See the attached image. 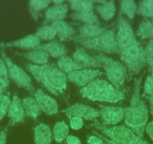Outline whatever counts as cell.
<instances>
[{"mask_svg": "<svg viewBox=\"0 0 153 144\" xmlns=\"http://www.w3.org/2000/svg\"><path fill=\"white\" fill-rule=\"evenodd\" d=\"M83 98L92 101L118 103L125 98L124 92L105 80L96 78L80 90Z\"/></svg>", "mask_w": 153, "mask_h": 144, "instance_id": "cell-3", "label": "cell"}, {"mask_svg": "<svg viewBox=\"0 0 153 144\" xmlns=\"http://www.w3.org/2000/svg\"><path fill=\"white\" fill-rule=\"evenodd\" d=\"M152 78H153V68H152Z\"/></svg>", "mask_w": 153, "mask_h": 144, "instance_id": "cell-46", "label": "cell"}, {"mask_svg": "<svg viewBox=\"0 0 153 144\" xmlns=\"http://www.w3.org/2000/svg\"><path fill=\"white\" fill-rule=\"evenodd\" d=\"M71 9L74 12H88L92 11L95 8L94 1H86V0H74L69 1Z\"/></svg>", "mask_w": 153, "mask_h": 144, "instance_id": "cell-28", "label": "cell"}, {"mask_svg": "<svg viewBox=\"0 0 153 144\" xmlns=\"http://www.w3.org/2000/svg\"><path fill=\"white\" fill-rule=\"evenodd\" d=\"M87 144H106L105 142L101 138L98 137L96 135H91L88 137Z\"/></svg>", "mask_w": 153, "mask_h": 144, "instance_id": "cell-39", "label": "cell"}, {"mask_svg": "<svg viewBox=\"0 0 153 144\" xmlns=\"http://www.w3.org/2000/svg\"><path fill=\"white\" fill-rule=\"evenodd\" d=\"M41 45V39L35 34L26 35L22 39L11 41L6 43H1L0 46L8 48H20L24 50H35Z\"/></svg>", "mask_w": 153, "mask_h": 144, "instance_id": "cell-15", "label": "cell"}, {"mask_svg": "<svg viewBox=\"0 0 153 144\" xmlns=\"http://www.w3.org/2000/svg\"><path fill=\"white\" fill-rule=\"evenodd\" d=\"M68 118L79 117L87 121H95L100 117L99 111L86 104L76 103L62 111Z\"/></svg>", "mask_w": 153, "mask_h": 144, "instance_id": "cell-11", "label": "cell"}, {"mask_svg": "<svg viewBox=\"0 0 153 144\" xmlns=\"http://www.w3.org/2000/svg\"><path fill=\"white\" fill-rule=\"evenodd\" d=\"M153 94V78L152 75L147 76L144 83L143 95H146L147 98Z\"/></svg>", "mask_w": 153, "mask_h": 144, "instance_id": "cell-37", "label": "cell"}, {"mask_svg": "<svg viewBox=\"0 0 153 144\" xmlns=\"http://www.w3.org/2000/svg\"><path fill=\"white\" fill-rule=\"evenodd\" d=\"M57 66L62 71H63L65 74H69V73H71L75 71L83 69L75 62L73 58L67 55L59 59L58 62H57Z\"/></svg>", "mask_w": 153, "mask_h": 144, "instance_id": "cell-25", "label": "cell"}, {"mask_svg": "<svg viewBox=\"0 0 153 144\" xmlns=\"http://www.w3.org/2000/svg\"><path fill=\"white\" fill-rule=\"evenodd\" d=\"M99 114L103 125H116L124 120L127 107L99 104Z\"/></svg>", "mask_w": 153, "mask_h": 144, "instance_id": "cell-10", "label": "cell"}, {"mask_svg": "<svg viewBox=\"0 0 153 144\" xmlns=\"http://www.w3.org/2000/svg\"><path fill=\"white\" fill-rule=\"evenodd\" d=\"M137 14L144 18L151 19L153 14V0H144L140 2Z\"/></svg>", "mask_w": 153, "mask_h": 144, "instance_id": "cell-33", "label": "cell"}, {"mask_svg": "<svg viewBox=\"0 0 153 144\" xmlns=\"http://www.w3.org/2000/svg\"><path fill=\"white\" fill-rule=\"evenodd\" d=\"M1 56L6 63L9 79L14 81L17 86L23 88L29 92L31 95H34L36 90L34 87L30 76L20 66L15 64L3 51L1 52Z\"/></svg>", "mask_w": 153, "mask_h": 144, "instance_id": "cell-8", "label": "cell"}, {"mask_svg": "<svg viewBox=\"0 0 153 144\" xmlns=\"http://www.w3.org/2000/svg\"><path fill=\"white\" fill-rule=\"evenodd\" d=\"M70 120V126L73 130H80L83 127V120L79 117H71Z\"/></svg>", "mask_w": 153, "mask_h": 144, "instance_id": "cell-38", "label": "cell"}, {"mask_svg": "<svg viewBox=\"0 0 153 144\" xmlns=\"http://www.w3.org/2000/svg\"><path fill=\"white\" fill-rule=\"evenodd\" d=\"M150 20H151L152 21H153V14H152V17H151V19H150Z\"/></svg>", "mask_w": 153, "mask_h": 144, "instance_id": "cell-47", "label": "cell"}, {"mask_svg": "<svg viewBox=\"0 0 153 144\" xmlns=\"http://www.w3.org/2000/svg\"><path fill=\"white\" fill-rule=\"evenodd\" d=\"M35 35L41 40L52 42L53 39L56 36V32L51 25H43L37 29Z\"/></svg>", "mask_w": 153, "mask_h": 144, "instance_id": "cell-32", "label": "cell"}, {"mask_svg": "<svg viewBox=\"0 0 153 144\" xmlns=\"http://www.w3.org/2000/svg\"><path fill=\"white\" fill-rule=\"evenodd\" d=\"M72 40L81 45L85 49L104 53H120L116 33L113 29H107L102 34L93 39H81L74 38Z\"/></svg>", "mask_w": 153, "mask_h": 144, "instance_id": "cell-5", "label": "cell"}, {"mask_svg": "<svg viewBox=\"0 0 153 144\" xmlns=\"http://www.w3.org/2000/svg\"><path fill=\"white\" fill-rule=\"evenodd\" d=\"M152 39H153V29H152Z\"/></svg>", "mask_w": 153, "mask_h": 144, "instance_id": "cell-48", "label": "cell"}, {"mask_svg": "<svg viewBox=\"0 0 153 144\" xmlns=\"http://www.w3.org/2000/svg\"><path fill=\"white\" fill-rule=\"evenodd\" d=\"M68 11V5L64 3L53 5L45 11V22L63 21Z\"/></svg>", "mask_w": 153, "mask_h": 144, "instance_id": "cell-17", "label": "cell"}, {"mask_svg": "<svg viewBox=\"0 0 153 144\" xmlns=\"http://www.w3.org/2000/svg\"><path fill=\"white\" fill-rule=\"evenodd\" d=\"M17 55L29 60L32 65H45L48 64L50 56L48 53L40 50H32L26 53H17Z\"/></svg>", "mask_w": 153, "mask_h": 144, "instance_id": "cell-21", "label": "cell"}, {"mask_svg": "<svg viewBox=\"0 0 153 144\" xmlns=\"http://www.w3.org/2000/svg\"><path fill=\"white\" fill-rule=\"evenodd\" d=\"M35 50H40L48 53L49 56L53 58L60 59L61 57L66 56L68 50L66 47L58 41H52L48 43L41 45Z\"/></svg>", "mask_w": 153, "mask_h": 144, "instance_id": "cell-18", "label": "cell"}, {"mask_svg": "<svg viewBox=\"0 0 153 144\" xmlns=\"http://www.w3.org/2000/svg\"><path fill=\"white\" fill-rule=\"evenodd\" d=\"M73 59L83 69H98L101 68L99 60L92 56L83 47H77L73 53Z\"/></svg>", "mask_w": 153, "mask_h": 144, "instance_id": "cell-13", "label": "cell"}, {"mask_svg": "<svg viewBox=\"0 0 153 144\" xmlns=\"http://www.w3.org/2000/svg\"><path fill=\"white\" fill-rule=\"evenodd\" d=\"M9 80L6 63L0 56V83L2 85L5 89H6L9 86Z\"/></svg>", "mask_w": 153, "mask_h": 144, "instance_id": "cell-34", "label": "cell"}, {"mask_svg": "<svg viewBox=\"0 0 153 144\" xmlns=\"http://www.w3.org/2000/svg\"><path fill=\"white\" fill-rule=\"evenodd\" d=\"M8 126L0 130V144L7 143V135H8Z\"/></svg>", "mask_w": 153, "mask_h": 144, "instance_id": "cell-40", "label": "cell"}, {"mask_svg": "<svg viewBox=\"0 0 153 144\" xmlns=\"http://www.w3.org/2000/svg\"><path fill=\"white\" fill-rule=\"evenodd\" d=\"M137 5L133 0H123L120 2V11L131 20L134 18L137 14Z\"/></svg>", "mask_w": 153, "mask_h": 144, "instance_id": "cell-31", "label": "cell"}, {"mask_svg": "<svg viewBox=\"0 0 153 144\" xmlns=\"http://www.w3.org/2000/svg\"><path fill=\"white\" fill-rule=\"evenodd\" d=\"M70 17L74 20L81 22L84 24H98V16L93 11L88 12H74L70 15Z\"/></svg>", "mask_w": 153, "mask_h": 144, "instance_id": "cell-26", "label": "cell"}, {"mask_svg": "<svg viewBox=\"0 0 153 144\" xmlns=\"http://www.w3.org/2000/svg\"><path fill=\"white\" fill-rule=\"evenodd\" d=\"M69 136V128L65 121L57 122L53 130V137L59 143H62Z\"/></svg>", "mask_w": 153, "mask_h": 144, "instance_id": "cell-27", "label": "cell"}, {"mask_svg": "<svg viewBox=\"0 0 153 144\" xmlns=\"http://www.w3.org/2000/svg\"><path fill=\"white\" fill-rule=\"evenodd\" d=\"M53 140V132L49 125L41 123L34 128L35 144H51Z\"/></svg>", "mask_w": 153, "mask_h": 144, "instance_id": "cell-19", "label": "cell"}, {"mask_svg": "<svg viewBox=\"0 0 153 144\" xmlns=\"http://www.w3.org/2000/svg\"><path fill=\"white\" fill-rule=\"evenodd\" d=\"M103 75L99 69H80L68 74V80L79 87H84L92 80Z\"/></svg>", "mask_w": 153, "mask_h": 144, "instance_id": "cell-12", "label": "cell"}, {"mask_svg": "<svg viewBox=\"0 0 153 144\" xmlns=\"http://www.w3.org/2000/svg\"><path fill=\"white\" fill-rule=\"evenodd\" d=\"M106 30V28L102 27L99 24H83L79 27L78 35H76L74 38L81 39H93L102 34Z\"/></svg>", "mask_w": 153, "mask_h": 144, "instance_id": "cell-22", "label": "cell"}, {"mask_svg": "<svg viewBox=\"0 0 153 144\" xmlns=\"http://www.w3.org/2000/svg\"><path fill=\"white\" fill-rule=\"evenodd\" d=\"M5 88L2 86V85L0 83V96H2V95L4 94V92H5Z\"/></svg>", "mask_w": 153, "mask_h": 144, "instance_id": "cell-45", "label": "cell"}, {"mask_svg": "<svg viewBox=\"0 0 153 144\" xmlns=\"http://www.w3.org/2000/svg\"><path fill=\"white\" fill-rule=\"evenodd\" d=\"M149 101V110H150V114L153 117V94L151 96L148 97Z\"/></svg>", "mask_w": 153, "mask_h": 144, "instance_id": "cell-44", "label": "cell"}, {"mask_svg": "<svg viewBox=\"0 0 153 144\" xmlns=\"http://www.w3.org/2000/svg\"><path fill=\"white\" fill-rule=\"evenodd\" d=\"M101 62L106 76L109 81L116 89L120 90L124 86V83L128 76L126 66L120 62L115 60L103 53L94 55Z\"/></svg>", "mask_w": 153, "mask_h": 144, "instance_id": "cell-7", "label": "cell"}, {"mask_svg": "<svg viewBox=\"0 0 153 144\" xmlns=\"http://www.w3.org/2000/svg\"><path fill=\"white\" fill-rule=\"evenodd\" d=\"M92 133L94 134V135H96V136H98V137L101 138V139H102L103 140H104V142H105L106 144H118V143H115L114 141H113V140H110L108 137H107L104 136V135L101 134V133H98V132L95 131V130H92Z\"/></svg>", "mask_w": 153, "mask_h": 144, "instance_id": "cell-42", "label": "cell"}, {"mask_svg": "<svg viewBox=\"0 0 153 144\" xmlns=\"http://www.w3.org/2000/svg\"><path fill=\"white\" fill-rule=\"evenodd\" d=\"M141 82L142 77L134 79L133 94L130 100V105L127 107L124 120L128 128L143 138L146 128L148 125L149 110L146 102L141 98Z\"/></svg>", "mask_w": 153, "mask_h": 144, "instance_id": "cell-1", "label": "cell"}, {"mask_svg": "<svg viewBox=\"0 0 153 144\" xmlns=\"http://www.w3.org/2000/svg\"><path fill=\"white\" fill-rule=\"evenodd\" d=\"M22 103H23L26 116H27L29 118L35 120L37 119V117H38L42 114V110L38 105L36 99L34 97L29 96L23 98Z\"/></svg>", "mask_w": 153, "mask_h": 144, "instance_id": "cell-24", "label": "cell"}, {"mask_svg": "<svg viewBox=\"0 0 153 144\" xmlns=\"http://www.w3.org/2000/svg\"><path fill=\"white\" fill-rule=\"evenodd\" d=\"M11 101L10 96L7 94L6 95L3 94L2 96H0V122L2 121V119L8 114Z\"/></svg>", "mask_w": 153, "mask_h": 144, "instance_id": "cell-36", "label": "cell"}, {"mask_svg": "<svg viewBox=\"0 0 153 144\" xmlns=\"http://www.w3.org/2000/svg\"><path fill=\"white\" fill-rule=\"evenodd\" d=\"M95 3L98 4L95 5V8L103 20L109 21L114 17L117 11L114 1H101L95 2Z\"/></svg>", "mask_w": 153, "mask_h": 144, "instance_id": "cell-23", "label": "cell"}, {"mask_svg": "<svg viewBox=\"0 0 153 144\" xmlns=\"http://www.w3.org/2000/svg\"><path fill=\"white\" fill-rule=\"evenodd\" d=\"M51 26L56 30L60 42H67L72 40L76 36L75 29L65 21H59L52 23Z\"/></svg>", "mask_w": 153, "mask_h": 144, "instance_id": "cell-20", "label": "cell"}, {"mask_svg": "<svg viewBox=\"0 0 153 144\" xmlns=\"http://www.w3.org/2000/svg\"><path fill=\"white\" fill-rule=\"evenodd\" d=\"M88 126L100 131L104 136L118 144H149L127 126L108 127L103 125L98 120H95L92 123L88 125Z\"/></svg>", "mask_w": 153, "mask_h": 144, "instance_id": "cell-4", "label": "cell"}, {"mask_svg": "<svg viewBox=\"0 0 153 144\" xmlns=\"http://www.w3.org/2000/svg\"><path fill=\"white\" fill-rule=\"evenodd\" d=\"M144 57L146 63L152 71L153 68V39H149L148 44L144 48Z\"/></svg>", "mask_w": 153, "mask_h": 144, "instance_id": "cell-35", "label": "cell"}, {"mask_svg": "<svg viewBox=\"0 0 153 144\" xmlns=\"http://www.w3.org/2000/svg\"><path fill=\"white\" fill-rule=\"evenodd\" d=\"M119 54L123 64L127 69V77L128 79L139 74L146 65L144 57V48H143L139 42H136L128 48L120 51Z\"/></svg>", "mask_w": 153, "mask_h": 144, "instance_id": "cell-6", "label": "cell"}, {"mask_svg": "<svg viewBox=\"0 0 153 144\" xmlns=\"http://www.w3.org/2000/svg\"><path fill=\"white\" fill-rule=\"evenodd\" d=\"M146 134L149 135L150 139L153 142V121L148 123V125H146Z\"/></svg>", "mask_w": 153, "mask_h": 144, "instance_id": "cell-43", "label": "cell"}, {"mask_svg": "<svg viewBox=\"0 0 153 144\" xmlns=\"http://www.w3.org/2000/svg\"><path fill=\"white\" fill-rule=\"evenodd\" d=\"M153 29V21L150 19L144 18V20L140 24L137 31V36L143 40L152 39V33Z\"/></svg>", "mask_w": 153, "mask_h": 144, "instance_id": "cell-29", "label": "cell"}, {"mask_svg": "<svg viewBox=\"0 0 153 144\" xmlns=\"http://www.w3.org/2000/svg\"><path fill=\"white\" fill-rule=\"evenodd\" d=\"M25 65L34 78L53 95H62L66 89L67 74L55 64L35 65L29 63Z\"/></svg>", "mask_w": 153, "mask_h": 144, "instance_id": "cell-2", "label": "cell"}, {"mask_svg": "<svg viewBox=\"0 0 153 144\" xmlns=\"http://www.w3.org/2000/svg\"><path fill=\"white\" fill-rule=\"evenodd\" d=\"M116 38L120 51L137 42L131 26L126 19L122 17L121 13L119 15L118 27Z\"/></svg>", "mask_w": 153, "mask_h": 144, "instance_id": "cell-9", "label": "cell"}, {"mask_svg": "<svg viewBox=\"0 0 153 144\" xmlns=\"http://www.w3.org/2000/svg\"><path fill=\"white\" fill-rule=\"evenodd\" d=\"M34 98L36 99L42 112L47 115L53 116L59 112V104L57 101L41 89L35 91Z\"/></svg>", "mask_w": 153, "mask_h": 144, "instance_id": "cell-14", "label": "cell"}, {"mask_svg": "<svg viewBox=\"0 0 153 144\" xmlns=\"http://www.w3.org/2000/svg\"><path fill=\"white\" fill-rule=\"evenodd\" d=\"M8 117L10 119V126H14L18 123L23 122L26 114L23 108L22 100L17 95H14L8 111Z\"/></svg>", "mask_w": 153, "mask_h": 144, "instance_id": "cell-16", "label": "cell"}, {"mask_svg": "<svg viewBox=\"0 0 153 144\" xmlns=\"http://www.w3.org/2000/svg\"><path fill=\"white\" fill-rule=\"evenodd\" d=\"M67 144H81V141L77 137L74 135H69L66 139Z\"/></svg>", "mask_w": 153, "mask_h": 144, "instance_id": "cell-41", "label": "cell"}, {"mask_svg": "<svg viewBox=\"0 0 153 144\" xmlns=\"http://www.w3.org/2000/svg\"><path fill=\"white\" fill-rule=\"evenodd\" d=\"M51 3H52V2L49 0H32V1H29L28 5H29V11L33 18L37 20L38 15H39L38 12L45 8H48Z\"/></svg>", "mask_w": 153, "mask_h": 144, "instance_id": "cell-30", "label": "cell"}]
</instances>
